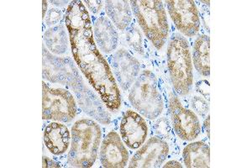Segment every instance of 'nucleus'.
Listing matches in <instances>:
<instances>
[{"mask_svg": "<svg viewBox=\"0 0 252 168\" xmlns=\"http://www.w3.org/2000/svg\"><path fill=\"white\" fill-rule=\"evenodd\" d=\"M65 23L72 57L90 85L112 111L121 105V92L104 57L97 50L89 11L82 1L69 3Z\"/></svg>", "mask_w": 252, "mask_h": 168, "instance_id": "nucleus-1", "label": "nucleus"}, {"mask_svg": "<svg viewBox=\"0 0 252 168\" xmlns=\"http://www.w3.org/2000/svg\"><path fill=\"white\" fill-rule=\"evenodd\" d=\"M101 129L89 119L79 120L72 128L68 163L73 168H91L97 159L100 145Z\"/></svg>", "mask_w": 252, "mask_h": 168, "instance_id": "nucleus-2", "label": "nucleus"}, {"mask_svg": "<svg viewBox=\"0 0 252 168\" xmlns=\"http://www.w3.org/2000/svg\"><path fill=\"white\" fill-rule=\"evenodd\" d=\"M130 5L145 35L156 48H162L169 33V26L162 2L158 0H134L130 1Z\"/></svg>", "mask_w": 252, "mask_h": 168, "instance_id": "nucleus-3", "label": "nucleus"}, {"mask_svg": "<svg viewBox=\"0 0 252 168\" xmlns=\"http://www.w3.org/2000/svg\"><path fill=\"white\" fill-rule=\"evenodd\" d=\"M167 66L175 91L185 96L193 83L192 63L189 42L180 34L172 35L167 48Z\"/></svg>", "mask_w": 252, "mask_h": 168, "instance_id": "nucleus-4", "label": "nucleus"}, {"mask_svg": "<svg viewBox=\"0 0 252 168\" xmlns=\"http://www.w3.org/2000/svg\"><path fill=\"white\" fill-rule=\"evenodd\" d=\"M129 100L131 105L144 117L155 120L163 111V101L158 89L155 74L145 70L130 88Z\"/></svg>", "mask_w": 252, "mask_h": 168, "instance_id": "nucleus-5", "label": "nucleus"}, {"mask_svg": "<svg viewBox=\"0 0 252 168\" xmlns=\"http://www.w3.org/2000/svg\"><path fill=\"white\" fill-rule=\"evenodd\" d=\"M77 114L74 98L66 89L52 88L43 83L42 114L44 120L70 122Z\"/></svg>", "mask_w": 252, "mask_h": 168, "instance_id": "nucleus-6", "label": "nucleus"}, {"mask_svg": "<svg viewBox=\"0 0 252 168\" xmlns=\"http://www.w3.org/2000/svg\"><path fill=\"white\" fill-rule=\"evenodd\" d=\"M170 16L178 31L188 37L198 34L200 29V18L193 1L171 0L166 1Z\"/></svg>", "mask_w": 252, "mask_h": 168, "instance_id": "nucleus-7", "label": "nucleus"}, {"mask_svg": "<svg viewBox=\"0 0 252 168\" xmlns=\"http://www.w3.org/2000/svg\"><path fill=\"white\" fill-rule=\"evenodd\" d=\"M170 113L174 131L182 140H193L201 132L200 121L194 112L185 108L176 96L169 103Z\"/></svg>", "mask_w": 252, "mask_h": 168, "instance_id": "nucleus-8", "label": "nucleus"}, {"mask_svg": "<svg viewBox=\"0 0 252 168\" xmlns=\"http://www.w3.org/2000/svg\"><path fill=\"white\" fill-rule=\"evenodd\" d=\"M169 153L168 144L160 137H152L136 151L129 168H160Z\"/></svg>", "mask_w": 252, "mask_h": 168, "instance_id": "nucleus-9", "label": "nucleus"}, {"mask_svg": "<svg viewBox=\"0 0 252 168\" xmlns=\"http://www.w3.org/2000/svg\"><path fill=\"white\" fill-rule=\"evenodd\" d=\"M111 66L115 78L121 89L125 91L130 89L140 74L141 65L139 61L129 52L121 49L111 57Z\"/></svg>", "mask_w": 252, "mask_h": 168, "instance_id": "nucleus-10", "label": "nucleus"}, {"mask_svg": "<svg viewBox=\"0 0 252 168\" xmlns=\"http://www.w3.org/2000/svg\"><path fill=\"white\" fill-rule=\"evenodd\" d=\"M148 127L143 117L133 110L124 114L121 124V138L130 149H138L146 141Z\"/></svg>", "mask_w": 252, "mask_h": 168, "instance_id": "nucleus-11", "label": "nucleus"}, {"mask_svg": "<svg viewBox=\"0 0 252 168\" xmlns=\"http://www.w3.org/2000/svg\"><path fill=\"white\" fill-rule=\"evenodd\" d=\"M128 160L129 153L120 135L115 131L109 132L101 145L100 161L103 168H125Z\"/></svg>", "mask_w": 252, "mask_h": 168, "instance_id": "nucleus-12", "label": "nucleus"}, {"mask_svg": "<svg viewBox=\"0 0 252 168\" xmlns=\"http://www.w3.org/2000/svg\"><path fill=\"white\" fill-rule=\"evenodd\" d=\"M70 131L60 123L49 124L44 131V142L52 154L65 153L70 145Z\"/></svg>", "mask_w": 252, "mask_h": 168, "instance_id": "nucleus-13", "label": "nucleus"}, {"mask_svg": "<svg viewBox=\"0 0 252 168\" xmlns=\"http://www.w3.org/2000/svg\"><path fill=\"white\" fill-rule=\"evenodd\" d=\"M94 37L95 43L104 53H110L117 47L119 42L117 32L107 17L102 16L95 21Z\"/></svg>", "mask_w": 252, "mask_h": 168, "instance_id": "nucleus-14", "label": "nucleus"}, {"mask_svg": "<svg viewBox=\"0 0 252 168\" xmlns=\"http://www.w3.org/2000/svg\"><path fill=\"white\" fill-rule=\"evenodd\" d=\"M184 164L186 168H209L210 149L206 143L202 141L190 143L183 152Z\"/></svg>", "mask_w": 252, "mask_h": 168, "instance_id": "nucleus-15", "label": "nucleus"}, {"mask_svg": "<svg viewBox=\"0 0 252 168\" xmlns=\"http://www.w3.org/2000/svg\"><path fill=\"white\" fill-rule=\"evenodd\" d=\"M105 10L108 17L121 31H125L132 20L131 8L128 1H106Z\"/></svg>", "mask_w": 252, "mask_h": 168, "instance_id": "nucleus-16", "label": "nucleus"}, {"mask_svg": "<svg viewBox=\"0 0 252 168\" xmlns=\"http://www.w3.org/2000/svg\"><path fill=\"white\" fill-rule=\"evenodd\" d=\"M210 40L209 35L202 34L195 40L193 46V64L198 73L203 76L210 74Z\"/></svg>", "mask_w": 252, "mask_h": 168, "instance_id": "nucleus-17", "label": "nucleus"}, {"mask_svg": "<svg viewBox=\"0 0 252 168\" xmlns=\"http://www.w3.org/2000/svg\"><path fill=\"white\" fill-rule=\"evenodd\" d=\"M44 41L49 50L55 54H64L68 50V39L64 26L49 29L44 34Z\"/></svg>", "mask_w": 252, "mask_h": 168, "instance_id": "nucleus-18", "label": "nucleus"}, {"mask_svg": "<svg viewBox=\"0 0 252 168\" xmlns=\"http://www.w3.org/2000/svg\"><path fill=\"white\" fill-rule=\"evenodd\" d=\"M126 42L129 47H131L135 52L143 54L144 50L142 46V34L139 29L136 27H130L127 31L126 34Z\"/></svg>", "mask_w": 252, "mask_h": 168, "instance_id": "nucleus-19", "label": "nucleus"}, {"mask_svg": "<svg viewBox=\"0 0 252 168\" xmlns=\"http://www.w3.org/2000/svg\"><path fill=\"white\" fill-rule=\"evenodd\" d=\"M191 103L192 109L200 116H206L207 114H209V104L206 100L198 96H195L192 98Z\"/></svg>", "mask_w": 252, "mask_h": 168, "instance_id": "nucleus-20", "label": "nucleus"}, {"mask_svg": "<svg viewBox=\"0 0 252 168\" xmlns=\"http://www.w3.org/2000/svg\"><path fill=\"white\" fill-rule=\"evenodd\" d=\"M155 130L156 133L159 135V137H162V138L168 137L171 132L168 120L165 119L164 117L160 119L156 124Z\"/></svg>", "mask_w": 252, "mask_h": 168, "instance_id": "nucleus-21", "label": "nucleus"}, {"mask_svg": "<svg viewBox=\"0 0 252 168\" xmlns=\"http://www.w3.org/2000/svg\"><path fill=\"white\" fill-rule=\"evenodd\" d=\"M63 18V14L59 9H51L47 12L46 15V23L47 26H54L58 22H60Z\"/></svg>", "mask_w": 252, "mask_h": 168, "instance_id": "nucleus-22", "label": "nucleus"}, {"mask_svg": "<svg viewBox=\"0 0 252 168\" xmlns=\"http://www.w3.org/2000/svg\"><path fill=\"white\" fill-rule=\"evenodd\" d=\"M209 89H210V86L209 83L206 80H201L199 82L196 83V90L202 94L204 96L205 100L209 101Z\"/></svg>", "mask_w": 252, "mask_h": 168, "instance_id": "nucleus-23", "label": "nucleus"}, {"mask_svg": "<svg viewBox=\"0 0 252 168\" xmlns=\"http://www.w3.org/2000/svg\"><path fill=\"white\" fill-rule=\"evenodd\" d=\"M84 3H86L88 8H89L94 14L98 13L101 8H102V6H103V2H102V1H85Z\"/></svg>", "mask_w": 252, "mask_h": 168, "instance_id": "nucleus-24", "label": "nucleus"}, {"mask_svg": "<svg viewBox=\"0 0 252 168\" xmlns=\"http://www.w3.org/2000/svg\"><path fill=\"white\" fill-rule=\"evenodd\" d=\"M43 168H60L58 163L48 157H43Z\"/></svg>", "mask_w": 252, "mask_h": 168, "instance_id": "nucleus-25", "label": "nucleus"}, {"mask_svg": "<svg viewBox=\"0 0 252 168\" xmlns=\"http://www.w3.org/2000/svg\"><path fill=\"white\" fill-rule=\"evenodd\" d=\"M164 168H183V166L177 161H170L168 163H166Z\"/></svg>", "mask_w": 252, "mask_h": 168, "instance_id": "nucleus-26", "label": "nucleus"}, {"mask_svg": "<svg viewBox=\"0 0 252 168\" xmlns=\"http://www.w3.org/2000/svg\"><path fill=\"white\" fill-rule=\"evenodd\" d=\"M209 121H210V119H209V115H208L206 120L204 122V130H205V132H206L207 135H208V138L210 137V129H209L210 125H209Z\"/></svg>", "mask_w": 252, "mask_h": 168, "instance_id": "nucleus-27", "label": "nucleus"}, {"mask_svg": "<svg viewBox=\"0 0 252 168\" xmlns=\"http://www.w3.org/2000/svg\"><path fill=\"white\" fill-rule=\"evenodd\" d=\"M46 8H47V2L43 1V19L46 17Z\"/></svg>", "mask_w": 252, "mask_h": 168, "instance_id": "nucleus-28", "label": "nucleus"}]
</instances>
